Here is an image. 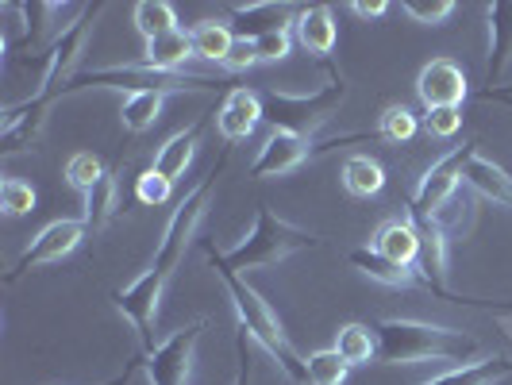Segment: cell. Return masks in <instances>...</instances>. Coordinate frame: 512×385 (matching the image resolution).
Here are the masks:
<instances>
[{"label":"cell","instance_id":"obj_34","mask_svg":"<svg viewBox=\"0 0 512 385\" xmlns=\"http://www.w3.org/2000/svg\"><path fill=\"white\" fill-rule=\"evenodd\" d=\"M424 128L436 139H451L462 128V108H424Z\"/></svg>","mask_w":512,"mask_h":385},{"label":"cell","instance_id":"obj_8","mask_svg":"<svg viewBox=\"0 0 512 385\" xmlns=\"http://www.w3.org/2000/svg\"><path fill=\"white\" fill-rule=\"evenodd\" d=\"M205 332V320H193L185 324L181 332H174L170 339H162L151 355H143V370L151 385H185L189 382V366H193V351H197V339Z\"/></svg>","mask_w":512,"mask_h":385},{"label":"cell","instance_id":"obj_20","mask_svg":"<svg viewBox=\"0 0 512 385\" xmlns=\"http://www.w3.org/2000/svg\"><path fill=\"white\" fill-rule=\"evenodd\" d=\"M347 262L355 266V270H362L366 278H374V282L382 285H416L420 278H416V270H409V266H397V262H389V258L382 255V251H374V247H355L351 255H347Z\"/></svg>","mask_w":512,"mask_h":385},{"label":"cell","instance_id":"obj_23","mask_svg":"<svg viewBox=\"0 0 512 385\" xmlns=\"http://www.w3.org/2000/svg\"><path fill=\"white\" fill-rule=\"evenodd\" d=\"M343 185H347L351 197H374V193H382L385 189V170L374 162V158L355 154V158L343 162Z\"/></svg>","mask_w":512,"mask_h":385},{"label":"cell","instance_id":"obj_11","mask_svg":"<svg viewBox=\"0 0 512 385\" xmlns=\"http://www.w3.org/2000/svg\"><path fill=\"white\" fill-rule=\"evenodd\" d=\"M235 39H262L270 31L293 27L301 16V4H278V0H255V4H228Z\"/></svg>","mask_w":512,"mask_h":385},{"label":"cell","instance_id":"obj_35","mask_svg":"<svg viewBox=\"0 0 512 385\" xmlns=\"http://www.w3.org/2000/svg\"><path fill=\"white\" fill-rule=\"evenodd\" d=\"M251 66H258L255 39H235V43H231V51H228V58H224V70H231V74H243V70H251Z\"/></svg>","mask_w":512,"mask_h":385},{"label":"cell","instance_id":"obj_2","mask_svg":"<svg viewBox=\"0 0 512 385\" xmlns=\"http://www.w3.org/2000/svg\"><path fill=\"white\" fill-rule=\"evenodd\" d=\"M378 335V362L382 366H409V362H470L482 343L474 335H462L455 328H439V324H424V320H378L374 324Z\"/></svg>","mask_w":512,"mask_h":385},{"label":"cell","instance_id":"obj_5","mask_svg":"<svg viewBox=\"0 0 512 385\" xmlns=\"http://www.w3.org/2000/svg\"><path fill=\"white\" fill-rule=\"evenodd\" d=\"M347 101V85L343 77H332L320 89H262V116L274 131H297V135H316L335 116V108Z\"/></svg>","mask_w":512,"mask_h":385},{"label":"cell","instance_id":"obj_36","mask_svg":"<svg viewBox=\"0 0 512 385\" xmlns=\"http://www.w3.org/2000/svg\"><path fill=\"white\" fill-rule=\"evenodd\" d=\"M251 374H255V362L247 355V332H239V370H235L231 385H251Z\"/></svg>","mask_w":512,"mask_h":385},{"label":"cell","instance_id":"obj_39","mask_svg":"<svg viewBox=\"0 0 512 385\" xmlns=\"http://www.w3.org/2000/svg\"><path fill=\"white\" fill-rule=\"evenodd\" d=\"M128 378H131V374H124V378H112V382H104V385H124Z\"/></svg>","mask_w":512,"mask_h":385},{"label":"cell","instance_id":"obj_26","mask_svg":"<svg viewBox=\"0 0 512 385\" xmlns=\"http://www.w3.org/2000/svg\"><path fill=\"white\" fill-rule=\"evenodd\" d=\"M162 101H166V93H131L124 108H120V124L124 131L131 135H143L147 128H154V120H158V112H162Z\"/></svg>","mask_w":512,"mask_h":385},{"label":"cell","instance_id":"obj_37","mask_svg":"<svg viewBox=\"0 0 512 385\" xmlns=\"http://www.w3.org/2000/svg\"><path fill=\"white\" fill-rule=\"evenodd\" d=\"M351 12H355V16H362V20H378V16H385V12H389V4H385V0H374V4L355 0V4H351Z\"/></svg>","mask_w":512,"mask_h":385},{"label":"cell","instance_id":"obj_10","mask_svg":"<svg viewBox=\"0 0 512 385\" xmlns=\"http://www.w3.org/2000/svg\"><path fill=\"white\" fill-rule=\"evenodd\" d=\"M324 151L316 143V135H297V131H270V139L262 143L258 158L251 162V178H282L289 170H297L305 158Z\"/></svg>","mask_w":512,"mask_h":385},{"label":"cell","instance_id":"obj_19","mask_svg":"<svg viewBox=\"0 0 512 385\" xmlns=\"http://www.w3.org/2000/svg\"><path fill=\"white\" fill-rule=\"evenodd\" d=\"M512 374V359L505 355H493V359H478V362H462V366H451L447 374L439 378H428L420 385H493L501 378Z\"/></svg>","mask_w":512,"mask_h":385},{"label":"cell","instance_id":"obj_16","mask_svg":"<svg viewBox=\"0 0 512 385\" xmlns=\"http://www.w3.org/2000/svg\"><path fill=\"white\" fill-rule=\"evenodd\" d=\"M205 124H208V116H201V120H193L185 131L170 135V139L158 147V154H154V170L166 174L170 181H178L181 174L189 170V162H193V151H197V143H201V135H205Z\"/></svg>","mask_w":512,"mask_h":385},{"label":"cell","instance_id":"obj_18","mask_svg":"<svg viewBox=\"0 0 512 385\" xmlns=\"http://www.w3.org/2000/svg\"><path fill=\"white\" fill-rule=\"evenodd\" d=\"M189 58H197V54H193V35L178 27V31H170V35L151 39L139 62L151 66V70H162V74H181V66H185Z\"/></svg>","mask_w":512,"mask_h":385},{"label":"cell","instance_id":"obj_4","mask_svg":"<svg viewBox=\"0 0 512 385\" xmlns=\"http://www.w3.org/2000/svg\"><path fill=\"white\" fill-rule=\"evenodd\" d=\"M316 243L320 239L312 231L297 228V224H289L282 216H274L270 208H258L251 235L235 251H228V255L216 251V247H208V262H220V266H228L235 274H251V270L274 266V262L289 258L293 251H305V247H316Z\"/></svg>","mask_w":512,"mask_h":385},{"label":"cell","instance_id":"obj_14","mask_svg":"<svg viewBox=\"0 0 512 385\" xmlns=\"http://www.w3.org/2000/svg\"><path fill=\"white\" fill-rule=\"evenodd\" d=\"M489 20V62H486V85L501 89V77L512 66V0H497L486 8Z\"/></svg>","mask_w":512,"mask_h":385},{"label":"cell","instance_id":"obj_9","mask_svg":"<svg viewBox=\"0 0 512 385\" xmlns=\"http://www.w3.org/2000/svg\"><path fill=\"white\" fill-rule=\"evenodd\" d=\"M85 220H54L47 228L39 231L31 243L24 247V255L12 262V270H8V285H16L24 274L31 270H39V266H51V262H62V258L74 251L77 243L85 239Z\"/></svg>","mask_w":512,"mask_h":385},{"label":"cell","instance_id":"obj_29","mask_svg":"<svg viewBox=\"0 0 512 385\" xmlns=\"http://www.w3.org/2000/svg\"><path fill=\"white\" fill-rule=\"evenodd\" d=\"M104 174H108V170H104L101 158H97L93 151H77L74 158L66 162V181H70L74 189H81V193H89Z\"/></svg>","mask_w":512,"mask_h":385},{"label":"cell","instance_id":"obj_6","mask_svg":"<svg viewBox=\"0 0 512 385\" xmlns=\"http://www.w3.org/2000/svg\"><path fill=\"white\" fill-rule=\"evenodd\" d=\"M212 85H224V81H212V77L201 74H162V70H151L143 62H124V66H108V70H89V74H77L66 93H77V89H128L131 93H205Z\"/></svg>","mask_w":512,"mask_h":385},{"label":"cell","instance_id":"obj_1","mask_svg":"<svg viewBox=\"0 0 512 385\" xmlns=\"http://www.w3.org/2000/svg\"><path fill=\"white\" fill-rule=\"evenodd\" d=\"M220 174H224V158H220L205 178L197 181V185L178 201L174 216H170V224H166V231H162V243H158V251H154L151 266H147L131 285H124V289L112 293V305L128 316L135 335H139L143 355H151L154 347H158V343H154V320H158L162 293H166V285H170V278H174V270H178L185 251H189V243H193V235H197V224L205 220L208 201H212V193H216Z\"/></svg>","mask_w":512,"mask_h":385},{"label":"cell","instance_id":"obj_13","mask_svg":"<svg viewBox=\"0 0 512 385\" xmlns=\"http://www.w3.org/2000/svg\"><path fill=\"white\" fill-rule=\"evenodd\" d=\"M262 120H266L262 116V93L247 89V85H235L224 97V104H220V112H216V128H220V135L228 143H239V139L255 135Z\"/></svg>","mask_w":512,"mask_h":385},{"label":"cell","instance_id":"obj_24","mask_svg":"<svg viewBox=\"0 0 512 385\" xmlns=\"http://www.w3.org/2000/svg\"><path fill=\"white\" fill-rule=\"evenodd\" d=\"M131 20H135L139 35H143L147 43L158 39V35L178 31V12H174V4H166V0H139L135 12H131Z\"/></svg>","mask_w":512,"mask_h":385},{"label":"cell","instance_id":"obj_12","mask_svg":"<svg viewBox=\"0 0 512 385\" xmlns=\"http://www.w3.org/2000/svg\"><path fill=\"white\" fill-rule=\"evenodd\" d=\"M416 93H420L424 108H462L470 85L451 58H432L416 77Z\"/></svg>","mask_w":512,"mask_h":385},{"label":"cell","instance_id":"obj_22","mask_svg":"<svg viewBox=\"0 0 512 385\" xmlns=\"http://www.w3.org/2000/svg\"><path fill=\"white\" fill-rule=\"evenodd\" d=\"M335 351L347 366H370L378 362V335L366 324H343L335 332Z\"/></svg>","mask_w":512,"mask_h":385},{"label":"cell","instance_id":"obj_21","mask_svg":"<svg viewBox=\"0 0 512 385\" xmlns=\"http://www.w3.org/2000/svg\"><path fill=\"white\" fill-rule=\"evenodd\" d=\"M120 212V185H116V174H104L89 193H85V228L101 231L112 224V216Z\"/></svg>","mask_w":512,"mask_h":385},{"label":"cell","instance_id":"obj_27","mask_svg":"<svg viewBox=\"0 0 512 385\" xmlns=\"http://www.w3.org/2000/svg\"><path fill=\"white\" fill-rule=\"evenodd\" d=\"M308 366V385H343L347 382V374H351V366L339 359V351L328 347V351H312L305 359Z\"/></svg>","mask_w":512,"mask_h":385},{"label":"cell","instance_id":"obj_30","mask_svg":"<svg viewBox=\"0 0 512 385\" xmlns=\"http://www.w3.org/2000/svg\"><path fill=\"white\" fill-rule=\"evenodd\" d=\"M35 189L20 178H4L0 181V208L8 212V216H27V212H35Z\"/></svg>","mask_w":512,"mask_h":385},{"label":"cell","instance_id":"obj_25","mask_svg":"<svg viewBox=\"0 0 512 385\" xmlns=\"http://www.w3.org/2000/svg\"><path fill=\"white\" fill-rule=\"evenodd\" d=\"M189 35H193V54H197V58H205V62H220V66H224L231 43H235V31H231L228 24L201 20Z\"/></svg>","mask_w":512,"mask_h":385},{"label":"cell","instance_id":"obj_38","mask_svg":"<svg viewBox=\"0 0 512 385\" xmlns=\"http://www.w3.org/2000/svg\"><path fill=\"white\" fill-rule=\"evenodd\" d=\"M482 97H486V101H501V104H509V108H512V97H509V93H482Z\"/></svg>","mask_w":512,"mask_h":385},{"label":"cell","instance_id":"obj_32","mask_svg":"<svg viewBox=\"0 0 512 385\" xmlns=\"http://www.w3.org/2000/svg\"><path fill=\"white\" fill-rule=\"evenodd\" d=\"M401 12H405V16H412L416 24L436 27V24H443L451 12H455V4H451V0H405V4H401Z\"/></svg>","mask_w":512,"mask_h":385},{"label":"cell","instance_id":"obj_17","mask_svg":"<svg viewBox=\"0 0 512 385\" xmlns=\"http://www.w3.org/2000/svg\"><path fill=\"white\" fill-rule=\"evenodd\" d=\"M374 251H382L389 262L397 266H409L416 270V258H420V231L409 216L405 220H385L378 235H374Z\"/></svg>","mask_w":512,"mask_h":385},{"label":"cell","instance_id":"obj_33","mask_svg":"<svg viewBox=\"0 0 512 385\" xmlns=\"http://www.w3.org/2000/svg\"><path fill=\"white\" fill-rule=\"evenodd\" d=\"M293 43H297V39H293V27H282V31L262 35V39H255L258 62H282V58H289Z\"/></svg>","mask_w":512,"mask_h":385},{"label":"cell","instance_id":"obj_7","mask_svg":"<svg viewBox=\"0 0 512 385\" xmlns=\"http://www.w3.org/2000/svg\"><path fill=\"white\" fill-rule=\"evenodd\" d=\"M478 143H466V147H455L451 154H443L439 162H432V170L420 178V185L412 189L409 197V220L420 228V224H443L447 208L459 193V181L466 162L474 158Z\"/></svg>","mask_w":512,"mask_h":385},{"label":"cell","instance_id":"obj_31","mask_svg":"<svg viewBox=\"0 0 512 385\" xmlns=\"http://www.w3.org/2000/svg\"><path fill=\"white\" fill-rule=\"evenodd\" d=\"M170 193H174V181L166 178V174H158L154 166L135 178V197H139L143 205H151V208L166 205V201H170Z\"/></svg>","mask_w":512,"mask_h":385},{"label":"cell","instance_id":"obj_3","mask_svg":"<svg viewBox=\"0 0 512 385\" xmlns=\"http://www.w3.org/2000/svg\"><path fill=\"white\" fill-rule=\"evenodd\" d=\"M216 274H220V282L228 289L231 305H235V316H239V332H247L255 339L258 347L270 355V359L282 366L285 374L293 378L297 385H308V366L305 359L293 351V343H289V335L282 332V324H278V316L270 312V305L262 301V293H258L255 285L247 282L243 274H235L228 266H220V262H208Z\"/></svg>","mask_w":512,"mask_h":385},{"label":"cell","instance_id":"obj_15","mask_svg":"<svg viewBox=\"0 0 512 385\" xmlns=\"http://www.w3.org/2000/svg\"><path fill=\"white\" fill-rule=\"evenodd\" d=\"M293 39H297L301 51L316 54V58H328L335 51V39H339L332 8L328 4H305L297 24H293Z\"/></svg>","mask_w":512,"mask_h":385},{"label":"cell","instance_id":"obj_40","mask_svg":"<svg viewBox=\"0 0 512 385\" xmlns=\"http://www.w3.org/2000/svg\"><path fill=\"white\" fill-rule=\"evenodd\" d=\"M486 93H497V89H486ZM501 93H509V97H512V89H501Z\"/></svg>","mask_w":512,"mask_h":385},{"label":"cell","instance_id":"obj_28","mask_svg":"<svg viewBox=\"0 0 512 385\" xmlns=\"http://www.w3.org/2000/svg\"><path fill=\"white\" fill-rule=\"evenodd\" d=\"M416 131H420V120H416V112H409L405 104H389L382 112L378 139H385V143H409Z\"/></svg>","mask_w":512,"mask_h":385}]
</instances>
